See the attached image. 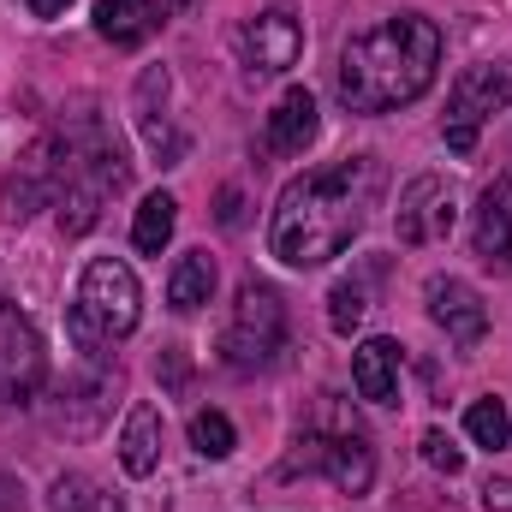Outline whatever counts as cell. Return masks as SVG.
Returning <instances> with one entry per match:
<instances>
[{
	"label": "cell",
	"instance_id": "obj_1",
	"mask_svg": "<svg viewBox=\"0 0 512 512\" xmlns=\"http://www.w3.org/2000/svg\"><path fill=\"white\" fill-rule=\"evenodd\" d=\"M376 191H382V161L376 155H346V161H328L304 179H292L274 203V221H268V256L286 262V268H322L346 251L370 209H376Z\"/></svg>",
	"mask_w": 512,
	"mask_h": 512
},
{
	"label": "cell",
	"instance_id": "obj_2",
	"mask_svg": "<svg viewBox=\"0 0 512 512\" xmlns=\"http://www.w3.org/2000/svg\"><path fill=\"white\" fill-rule=\"evenodd\" d=\"M441 72V30L423 12H393L382 24L358 30L340 54L334 90L352 114H393L417 102Z\"/></svg>",
	"mask_w": 512,
	"mask_h": 512
},
{
	"label": "cell",
	"instance_id": "obj_3",
	"mask_svg": "<svg viewBox=\"0 0 512 512\" xmlns=\"http://www.w3.org/2000/svg\"><path fill=\"white\" fill-rule=\"evenodd\" d=\"M143 316V286L120 256H96L78 280V298H72V316H66V334L72 346L84 352V364H108V352L126 340Z\"/></svg>",
	"mask_w": 512,
	"mask_h": 512
},
{
	"label": "cell",
	"instance_id": "obj_4",
	"mask_svg": "<svg viewBox=\"0 0 512 512\" xmlns=\"http://www.w3.org/2000/svg\"><path fill=\"white\" fill-rule=\"evenodd\" d=\"M60 143H66V191H60L54 209H60V233L78 239V233L96 227L102 203L114 191H126L131 167H126V155H120V143L96 120H84V126H72V131L60 126Z\"/></svg>",
	"mask_w": 512,
	"mask_h": 512
},
{
	"label": "cell",
	"instance_id": "obj_5",
	"mask_svg": "<svg viewBox=\"0 0 512 512\" xmlns=\"http://www.w3.org/2000/svg\"><path fill=\"white\" fill-rule=\"evenodd\" d=\"M286 346V304L274 286L262 280H245L239 298H233V316L221 328V358L233 370H268Z\"/></svg>",
	"mask_w": 512,
	"mask_h": 512
},
{
	"label": "cell",
	"instance_id": "obj_6",
	"mask_svg": "<svg viewBox=\"0 0 512 512\" xmlns=\"http://www.w3.org/2000/svg\"><path fill=\"white\" fill-rule=\"evenodd\" d=\"M512 102V60H483L471 72L453 78V96H447V120H441V137L453 155H471L483 126Z\"/></svg>",
	"mask_w": 512,
	"mask_h": 512
},
{
	"label": "cell",
	"instance_id": "obj_7",
	"mask_svg": "<svg viewBox=\"0 0 512 512\" xmlns=\"http://www.w3.org/2000/svg\"><path fill=\"white\" fill-rule=\"evenodd\" d=\"M48 382V346L36 334V322L12 304H0V399L6 405H30Z\"/></svg>",
	"mask_w": 512,
	"mask_h": 512
},
{
	"label": "cell",
	"instance_id": "obj_8",
	"mask_svg": "<svg viewBox=\"0 0 512 512\" xmlns=\"http://www.w3.org/2000/svg\"><path fill=\"white\" fill-rule=\"evenodd\" d=\"M298 54H304V24H298L292 6H268V12H256L251 24L239 30V60H245L251 78H280V72H292Z\"/></svg>",
	"mask_w": 512,
	"mask_h": 512
},
{
	"label": "cell",
	"instance_id": "obj_9",
	"mask_svg": "<svg viewBox=\"0 0 512 512\" xmlns=\"http://www.w3.org/2000/svg\"><path fill=\"white\" fill-rule=\"evenodd\" d=\"M60 191H66V143H60V131H48V137H36V143L24 149V161L12 167V179H6V215L24 221V215H36L42 203H60Z\"/></svg>",
	"mask_w": 512,
	"mask_h": 512
},
{
	"label": "cell",
	"instance_id": "obj_10",
	"mask_svg": "<svg viewBox=\"0 0 512 512\" xmlns=\"http://www.w3.org/2000/svg\"><path fill=\"white\" fill-rule=\"evenodd\" d=\"M459 221V203H453V185L435 179V173H417L405 191H399V209H393V233L399 245H441Z\"/></svg>",
	"mask_w": 512,
	"mask_h": 512
},
{
	"label": "cell",
	"instance_id": "obj_11",
	"mask_svg": "<svg viewBox=\"0 0 512 512\" xmlns=\"http://www.w3.org/2000/svg\"><path fill=\"white\" fill-rule=\"evenodd\" d=\"M298 447H310V465L340 489V495H364L376 483V447L364 429H334V435H304Z\"/></svg>",
	"mask_w": 512,
	"mask_h": 512
},
{
	"label": "cell",
	"instance_id": "obj_12",
	"mask_svg": "<svg viewBox=\"0 0 512 512\" xmlns=\"http://www.w3.org/2000/svg\"><path fill=\"white\" fill-rule=\"evenodd\" d=\"M423 298H429V322H435V328H447V340H453V346H477V340L489 334V310H483V298H477L465 280L435 274V280L423 286Z\"/></svg>",
	"mask_w": 512,
	"mask_h": 512
},
{
	"label": "cell",
	"instance_id": "obj_13",
	"mask_svg": "<svg viewBox=\"0 0 512 512\" xmlns=\"http://www.w3.org/2000/svg\"><path fill=\"white\" fill-rule=\"evenodd\" d=\"M471 251L483 256L495 274L512 268V173L495 179L483 197H477V215H471Z\"/></svg>",
	"mask_w": 512,
	"mask_h": 512
},
{
	"label": "cell",
	"instance_id": "obj_14",
	"mask_svg": "<svg viewBox=\"0 0 512 512\" xmlns=\"http://www.w3.org/2000/svg\"><path fill=\"white\" fill-rule=\"evenodd\" d=\"M316 96L304 90V84H286V96L274 102V114H268V131H262V155H304L310 143H316Z\"/></svg>",
	"mask_w": 512,
	"mask_h": 512
},
{
	"label": "cell",
	"instance_id": "obj_15",
	"mask_svg": "<svg viewBox=\"0 0 512 512\" xmlns=\"http://www.w3.org/2000/svg\"><path fill=\"white\" fill-rule=\"evenodd\" d=\"M352 387L370 405H393L399 399V346L393 340H364L352 352Z\"/></svg>",
	"mask_w": 512,
	"mask_h": 512
},
{
	"label": "cell",
	"instance_id": "obj_16",
	"mask_svg": "<svg viewBox=\"0 0 512 512\" xmlns=\"http://www.w3.org/2000/svg\"><path fill=\"white\" fill-rule=\"evenodd\" d=\"M120 465L126 477H149L161 465V411L149 399H137L126 411V435H120Z\"/></svg>",
	"mask_w": 512,
	"mask_h": 512
},
{
	"label": "cell",
	"instance_id": "obj_17",
	"mask_svg": "<svg viewBox=\"0 0 512 512\" xmlns=\"http://www.w3.org/2000/svg\"><path fill=\"white\" fill-rule=\"evenodd\" d=\"M161 90H167V72H143V84H137V126H143V143L161 155V167H173V161L185 155V143H179L173 126H167V102L155 108Z\"/></svg>",
	"mask_w": 512,
	"mask_h": 512
},
{
	"label": "cell",
	"instance_id": "obj_18",
	"mask_svg": "<svg viewBox=\"0 0 512 512\" xmlns=\"http://www.w3.org/2000/svg\"><path fill=\"white\" fill-rule=\"evenodd\" d=\"M209 298H215V256H209V251H185L179 262H173L167 304H173L179 316H197Z\"/></svg>",
	"mask_w": 512,
	"mask_h": 512
},
{
	"label": "cell",
	"instance_id": "obj_19",
	"mask_svg": "<svg viewBox=\"0 0 512 512\" xmlns=\"http://www.w3.org/2000/svg\"><path fill=\"white\" fill-rule=\"evenodd\" d=\"M96 30L114 48H137L155 30V12H149V0H96Z\"/></svg>",
	"mask_w": 512,
	"mask_h": 512
},
{
	"label": "cell",
	"instance_id": "obj_20",
	"mask_svg": "<svg viewBox=\"0 0 512 512\" xmlns=\"http://www.w3.org/2000/svg\"><path fill=\"white\" fill-rule=\"evenodd\" d=\"M173 227H179V203H173L167 191H149L143 209H137V221H131V245L143 256H161L167 239H173Z\"/></svg>",
	"mask_w": 512,
	"mask_h": 512
},
{
	"label": "cell",
	"instance_id": "obj_21",
	"mask_svg": "<svg viewBox=\"0 0 512 512\" xmlns=\"http://www.w3.org/2000/svg\"><path fill=\"white\" fill-rule=\"evenodd\" d=\"M465 435L477 441V447H489V453H501L512 441V417L501 399H477L471 411H465Z\"/></svg>",
	"mask_w": 512,
	"mask_h": 512
},
{
	"label": "cell",
	"instance_id": "obj_22",
	"mask_svg": "<svg viewBox=\"0 0 512 512\" xmlns=\"http://www.w3.org/2000/svg\"><path fill=\"white\" fill-rule=\"evenodd\" d=\"M191 447H197L203 459H227V453L239 447L233 417H227V411H191Z\"/></svg>",
	"mask_w": 512,
	"mask_h": 512
},
{
	"label": "cell",
	"instance_id": "obj_23",
	"mask_svg": "<svg viewBox=\"0 0 512 512\" xmlns=\"http://www.w3.org/2000/svg\"><path fill=\"white\" fill-rule=\"evenodd\" d=\"M364 316H370V292H364L358 280H340V286L328 292V322H334V334H352Z\"/></svg>",
	"mask_w": 512,
	"mask_h": 512
},
{
	"label": "cell",
	"instance_id": "obj_24",
	"mask_svg": "<svg viewBox=\"0 0 512 512\" xmlns=\"http://www.w3.org/2000/svg\"><path fill=\"white\" fill-rule=\"evenodd\" d=\"M423 459H429L435 471H447V477H459V471H465V453H459L441 429H429V435H423Z\"/></svg>",
	"mask_w": 512,
	"mask_h": 512
},
{
	"label": "cell",
	"instance_id": "obj_25",
	"mask_svg": "<svg viewBox=\"0 0 512 512\" xmlns=\"http://www.w3.org/2000/svg\"><path fill=\"white\" fill-rule=\"evenodd\" d=\"M96 501V483L90 477H60L54 483V512H84Z\"/></svg>",
	"mask_w": 512,
	"mask_h": 512
},
{
	"label": "cell",
	"instance_id": "obj_26",
	"mask_svg": "<svg viewBox=\"0 0 512 512\" xmlns=\"http://www.w3.org/2000/svg\"><path fill=\"white\" fill-rule=\"evenodd\" d=\"M161 382H167V387L191 382V364H185V352H179V346H173V352H161Z\"/></svg>",
	"mask_w": 512,
	"mask_h": 512
},
{
	"label": "cell",
	"instance_id": "obj_27",
	"mask_svg": "<svg viewBox=\"0 0 512 512\" xmlns=\"http://www.w3.org/2000/svg\"><path fill=\"white\" fill-rule=\"evenodd\" d=\"M215 221H221V227H239V221H245V197H239V185H227V191H221Z\"/></svg>",
	"mask_w": 512,
	"mask_h": 512
},
{
	"label": "cell",
	"instance_id": "obj_28",
	"mask_svg": "<svg viewBox=\"0 0 512 512\" xmlns=\"http://www.w3.org/2000/svg\"><path fill=\"white\" fill-rule=\"evenodd\" d=\"M24 6H30V12H36V18H60V12H66V6H72V0H24Z\"/></svg>",
	"mask_w": 512,
	"mask_h": 512
},
{
	"label": "cell",
	"instance_id": "obj_29",
	"mask_svg": "<svg viewBox=\"0 0 512 512\" xmlns=\"http://www.w3.org/2000/svg\"><path fill=\"white\" fill-rule=\"evenodd\" d=\"M185 6H197V0H149L155 18H173V12H185Z\"/></svg>",
	"mask_w": 512,
	"mask_h": 512
},
{
	"label": "cell",
	"instance_id": "obj_30",
	"mask_svg": "<svg viewBox=\"0 0 512 512\" xmlns=\"http://www.w3.org/2000/svg\"><path fill=\"white\" fill-rule=\"evenodd\" d=\"M84 512H126V507H120L114 495H96V501H90V507H84Z\"/></svg>",
	"mask_w": 512,
	"mask_h": 512
}]
</instances>
